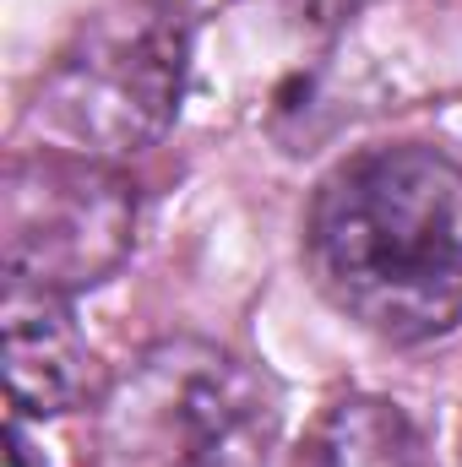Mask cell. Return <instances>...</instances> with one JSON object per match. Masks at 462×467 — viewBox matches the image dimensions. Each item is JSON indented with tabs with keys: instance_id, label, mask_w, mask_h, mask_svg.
I'll return each mask as SVG.
<instances>
[{
	"instance_id": "1",
	"label": "cell",
	"mask_w": 462,
	"mask_h": 467,
	"mask_svg": "<svg viewBox=\"0 0 462 467\" xmlns=\"http://www.w3.org/2000/svg\"><path fill=\"white\" fill-rule=\"evenodd\" d=\"M316 288L381 343H436L462 327V163L436 147L343 158L310 202Z\"/></svg>"
},
{
	"instance_id": "2",
	"label": "cell",
	"mask_w": 462,
	"mask_h": 467,
	"mask_svg": "<svg viewBox=\"0 0 462 467\" xmlns=\"http://www.w3.org/2000/svg\"><path fill=\"white\" fill-rule=\"evenodd\" d=\"M110 467H267L278 446V391L239 353L163 337L99 397Z\"/></svg>"
},
{
	"instance_id": "3",
	"label": "cell",
	"mask_w": 462,
	"mask_h": 467,
	"mask_svg": "<svg viewBox=\"0 0 462 467\" xmlns=\"http://www.w3.org/2000/svg\"><path fill=\"white\" fill-rule=\"evenodd\" d=\"M191 71V16L180 0H110L77 22L38 82L33 115L71 152L131 158L163 141Z\"/></svg>"
},
{
	"instance_id": "4",
	"label": "cell",
	"mask_w": 462,
	"mask_h": 467,
	"mask_svg": "<svg viewBox=\"0 0 462 467\" xmlns=\"http://www.w3.org/2000/svg\"><path fill=\"white\" fill-rule=\"evenodd\" d=\"M136 185L115 163L44 147L5 163L0 261L11 283L82 294L115 277L136 250Z\"/></svg>"
},
{
	"instance_id": "5",
	"label": "cell",
	"mask_w": 462,
	"mask_h": 467,
	"mask_svg": "<svg viewBox=\"0 0 462 467\" xmlns=\"http://www.w3.org/2000/svg\"><path fill=\"white\" fill-rule=\"evenodd\" d=\"M0 332H5V391L22 419L77 413L104 397L99 353L88 348L66 294L5 277Z\"/></svg>"
},
{
	"instance_id": "6",
	"label": "cell",
	"mask_w": 462,
	"mask_h": 467,
	"mask_svg": "<svg viewBox=\"0 0 462 467\" xmlns=\"http://www.w3.org/2000/svg\"><path fill=\"white\" fill-rule=\"evenodd\" d=\"M294 467H430L414 419L386 397H338L305 435Z\"/></svg>"
},
{
	"instance_id": "7",
	"label": "cell",
	"mask_w": 462,
	"mask_h": 467,
	"mask_svg": "<svg viewBox=\"0 0 462 467\" xmlns=\"http://www.w3.org/2000/svg\"><path fill=\"white\" fill-rule=\"evenodd\" d=\"M305 27H316V33H332V27H343V22H353L370 0H283Z\"/></svg>"
},
{
	"instance_id": "8",
	"label": "cell",
	"mask_w": 462,
	"mask_h": 467,
	"mask_svg": "<svg viewBox=\"0 0 462 467\" xmlns=\"http://www.w3.org/2000/svg\"><path fill=\"white\" fill-rule=\"evenodd\" d=\"M5 467H49L33 451V441H27V430H22V413H16L11 430H5Z\"/></svg>"
}]
</instances>
